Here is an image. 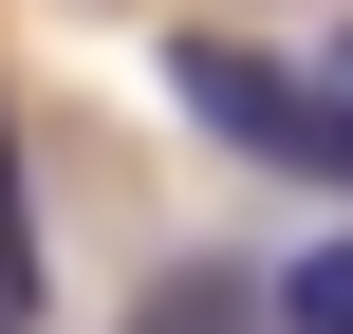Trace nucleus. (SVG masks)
<instances>
[{
    "mask_svg": "<svg viewBox=\"0 0 353 334\" xmlns=\"http://www.w3.org/2000/svg\"><path fill=\"white\" fill-rule=\"evenodd\" d=\"M149 74H168V112H186L205 149L279 167V186H353V112L298 74V56H261V37H168Z\"/></svg>",
    "mask_w": 353,
    "mask_h": 334,
    "instance_id": "f257e3e1",
    "label": "nucleus"
},
{
    "mask_svg": "<svg viewBox=\"0 0 353 334\" xmlns=\"http://www.w3.org/2000/svg\"><path fill=\"white\" fill-rule=\"evenodd\" d=\"M242 316L261 334H353V223H298V242L242 279Z\"/></svg>",
    "mask_w": 353,
    "mask_h": 334,
    "instance_id": "f03ea898",
    "label": "nucleus"
},
{
    "mask_svg": "<svg viewBox=\"0 0 353 334\" xmlns=\"http://www.w3.org/2000/svg\"><path fill=\"white\" fill-rule=\"evenodd\" d=\"M37 298V242H19V149H0V316Z\"/></svg>",
    "mask_w": 353,
    "mask_h": 334,
    "instance_id": "7ed1b4c3",
    "label": "nucleus"
},
{
    "mask_svg": "<svg viewBox=\"0 0 353 334\" xmlns=\"http://www.w3.org/2000/svg\"><path fill=\"white\" fill-rule=\"evenodd\" d=\"M316 93H335V112H353V19H335V56H316Z\"/></svg>",
    "mask_w": 353,
    "mask_h": 334,
    "instance_id": "20e7f679",
    "label": "nucleus"
}]
</instances>
